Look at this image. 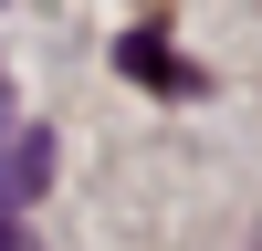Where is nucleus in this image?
<instances>
[{
	"mask_svg": "<svg viewBox=\"0 0 262 251\" xmlns=\"http://www.w3.org/2000/svg\"><path fill=\"white\" fill-rule=\"evenodd\" d=\"M116 63H126L137 84H158V94H200V63H189L168 32H126V42H116Z\"/></svg>",
	"mask_w": 262,
	"mask_h": 251,
	"instance_id": "f257e3e1",
	"label": "nucleus"
},
{
	"mask_svg": "<svg viewBox=\"0 0 262 251\" xmlns=\"http://www.w3.org/2000/svg\"><path fill=\"white\" fill-rule=\"evenodd\" d=\"M42 188H53V126H21V136H11V157H0V209L42 199Z\"/></svg>",
	"mask_w": 262,
	"mask_h": 251,
	"instance_id": "f03ea898",
	"label": "nucleus"
},
{
	"mask_svg": "<svg viewBox=\"0 0 262 251\" xmlns=\"http://www.w3.org/2000/svg\"><path fill=\"white\" fill-rule=\"evenodd\" d=\"M0 251H21V220H11V209H0Z\"/></svg>",
	"mask_w": 262,
	"mask_h": 251,
	"instance_id": "7ed1b4c3",
	"label": "nucleus"
},
{
	"mask_svg": "<svg viewBox=\"0 0 262 251\" xmlns=\"http://www.w3.org/2000/svg\"><path fill=\"white\" fill-rule=\"evenodd\" d=\"M252 251H262V241H252Z\"/></svg>",
	"mask_w": 262,
	"mask_h": 251,
	"instance_id": "20e7f679",
	"label": "nucleus"
}]
</instances>
